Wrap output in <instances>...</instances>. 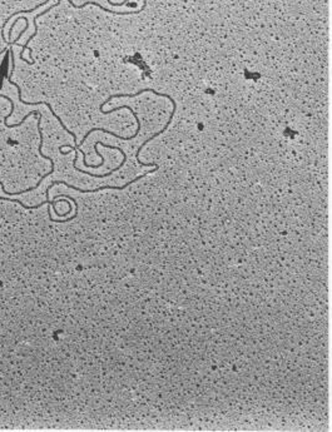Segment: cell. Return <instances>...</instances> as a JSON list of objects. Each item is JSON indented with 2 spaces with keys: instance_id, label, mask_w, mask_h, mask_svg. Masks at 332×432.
<instances>
[{
  "instance_id": "3957f363",
  "label": "cell",
  "mask_w": 332,
  "mask_h": 432,
  "mask_svg": "<svg viewBox=\"0 0 332 432\" xmlns=\"http://www.w3.org/2000/svg\"><path fill=\"white\" fill-rule=\"evenodd\" d=\"M66 2H68L69 4H70V7L77 8V9H83V8H86L87 5H95V7L100 8V9H102V10H104L105 13H110V14H114V15L139 14V13H142L143 10L145 9V7H147V0H143V5H142V8H140V9H138V10H131V12H116V10L107 9V8H105V7H102V5H100L99 3H95V2H86V3H84V4H82V5H76L73 2H71V0H66Z\"/></svg>"
},
{
  "instance_id": "7a4b0ae2",
  "label": "cell",
  "mask_w": 332,
  "mask_h": 432,
  "mask_svg": "<svg viewBox=\"0 0 332 432\" xmlns=\"http://www.w3.org/2000/svg\"><path fill=\"white\" fill-rule=\"evenodd\" d=\"M59 5H60V0H58V2H57V3H55V4L50 5V7H49V8H48V9H45V10H44V12L39 13V14H36V15H35V17H34V19H33V24H34V28H35V30H34V33H33V34H31V35H30V37H29V38H28V41H26V43H25V44H24V45H23V49H22V52H20V55H23L24 50H26V49H28V50H29V57H31V49H30V48H29V47H28V44H29V43H30V41H31V39H33V38H34V37H36V34H38V24H36V20H38V19H39V18H41V17H42V15H45V14H47V13H49V12H50V10H52V9H53V8H55V7H59ZM20 59H22V60H23V62L28 63V64H29V65H33V64H34V63H35V60H28V59H25V58H24V57H20Z\"/></svg>"
},
{
  "instance_id": "277c9868",
  "label": "cell",
  "mask_w": 332,
  "mask_h": 432,
  "mask_svg": "<svg viewBox=\"0 0 332 432\" xmlns=\"http://www.w3.org/2000/svg\"><path fill=\"white\" fill-rule=\"evenodd\" d=\"M135 122H137V130H135V133L133 135H131V137H121V135H118L117 134V133H114V132H110V130H108V129H105V128H92V129L90 130H88V132L86 133V134H84V137H83V139L81 140V144H78L79 147L82 146V144H83L84 142H86L87 140V138L89 137L90 134H92V133H94V132H97V130H99V132H103V133H107V134H110L112 137H114V138H118V139H121V140H131V139H133V138H135L137 137L138 134H139V132H140V121H139V117H135Z\"/></svg>"
},
{
  "instance_id": "6da1fadb",
  "label": "cell",
  "mask_w": 332,
  "mask_h": 432,
  "mask_svg": "<svg viewBox=\"0 0 332 432\" xmlns=\"http://www.w3.org/2000/svg\"><path fill=\"white\" fill-rule=\"evenodd\" d=\"M159 169V167H155V169H152V170H148V172H145L144 174H140V175H138V177H135L134 179H132V181H129L128 183H126V185L124 186H121V187H113V186H103V187H98V188H95V189H81V188H78V187H76V186H71V185H69V183H66L65 181H54V182L52 183V185H50L49 187H48L47 188V191H45V197H47V199H49V191L50 189L53 188V187H54L55 185H64V186H66L68 187V188H71V189H74V191H78V192H81V193H95V192H99V191H103V189H117V191H123V189H126L127 187H129L132 185V183H135V182H138V181H140L142 179V178H144L145 175H148V174H151V173H155V172H157V170Z\"/></svg>"
},
{
  "instance_id": "5b68a950",
  "label": "cell",
  "mask_w": 332,
  "mask_h": 432,
  "mask_svg": "<svg viewBox=\"0 0 332 432\" xmlns=\"http://www.w3.org/2000/svg\"><path fill=\"white\" fill-rule=\"evenodd\" d=\"M48 3H50V0H45V2H43V3H41V4H38L36 5V7H34V8H31V9H26V10H19V12H17V13H13L12 15H10V17H8L7 18V20L4 21V23H3V26H2V29H0V35H2V39L3 41H4L5 43H7L8 44V39H7V37H5V34H4V28H5V25H7L8 23H9L10 21V19H12L13 17H17V15H20V14H23V13H33L34 10H36V9H39V8L41 7H44V5H47Z\"/></svg>"
}]
</instances>
